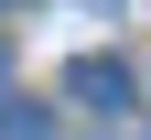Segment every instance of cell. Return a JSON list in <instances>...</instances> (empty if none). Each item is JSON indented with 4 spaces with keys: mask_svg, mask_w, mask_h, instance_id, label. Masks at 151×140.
I'll return each instance as SVG.
<instances>
[{
    "mask_svg": "<svg viewBox=\"0 0 151 140\" xmlns=\"http://www.w3.org/2000/svg\"><path fill=\"white\" fill-rule=\"evenodd\" d=\"M65 97L97 108V118H119L129 108V65H119V54H76V65H65Z\"/></svg>",
    "mask_w": 151,
    "mask_h": 140,
    "instance_id": "6da1fadb",
    "label": "cell"
},
{
    "mask_svg": "<svg viewBox=\"0 0 151 140\" xmlns=\"http://www.w3.org/2000/svg\"><path fill=\"white\" fill-rule=\"evenodd\" d=\"M0 140H43V108H0Z\"/></svg>",
    "mask_w": 151,
    "mask_h": 140,
    "instance_id": "7a4b0ae2",
    "label": "cell"
}]
</instances>
